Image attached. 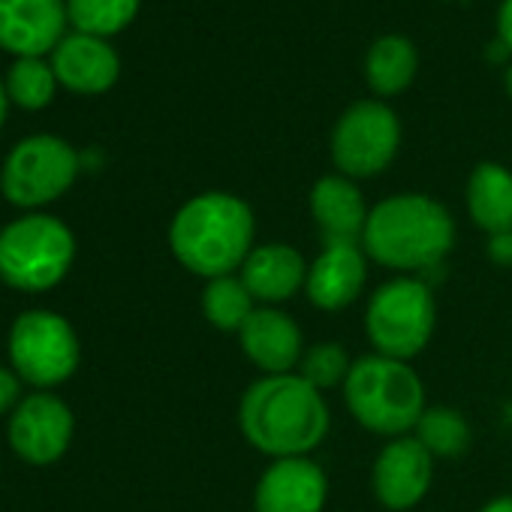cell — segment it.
<instances>
[{"label": "cell", "mask_w": 512, "mask_h": 512, "mask_svg": "<svg viewBox=\"0 0 512 512\" xmlns=\"http://www.w3.org/2000/svg\"><path fill=\"white\" fill-rule=\"evenodd\" d=\"M497 34H500V43L512 52V0H503V4H500V13H497Z\"/></svg>", "instance_id": "cell-28"}, {"label": "cell", "mask_w": 512, "mask_h": 512, "mask_svg": "<svg viewBox=\"0 0 512 512\" xmlns=\"http://www.w3.org/2000/svg\"><path fill=\"white\" fill-rule=\"evenodd\" d=\"M350 368H353V359L347 356V350L341 344H332V341L308 347L299 362V374L320 392H329L338 386L344 389Z\"/></svg>", "instance_id": "cell-25"}, {"label": "cell", "mask_w": 512, "mask_h": 512, "mask_svg": "<svg viewBox=\"0 0 512 512\" xmlns=\"http://www.w3.org/2000/svg\"><path fill=\"white\" fill-rule=\"evenodd\" d=\"M79 175V154L61 136H28L22 139L4 169H0V190L7 202L19 208H40L64 196Z\"/></svg>", "instance_id": "cell-8"}, {"label": "cell", "mask_w": 512, "mask_h": 512, "mask_svg": "<svg viewBox=\"0 0 512 512\" xmlns=\"http://www.w3.org/2000/svg\"><path fill=\"white\" fill-rule=\"evenodd\" d=\"M368 281V256L362 244H326L323 253L308 266L305 293L320 311L350 308Z\"/></svg>", "instance_id": "cell-15"}, {"label": "cell", "mask_w": 512, "mask_h": 512, "mask_svg": "<svg viewBox=\"0 0 512 512\" xmlns=\"http://www.w3.org/2000/svg\"><path fill=\"white\" fill-rule=\"evenodd\" d=\"M329 497L326 470L302 458L272 461L253 491V512H323Z\"/></svg>", "instance_id": "cell-12"}, {"label": "cell", "mask_w": 512, "mask_h": 512, "mask_svg": "<svg viewBox=\"0 0 512 512\" xmlns=\"http://www.w3.org/2000/svg\"><path fill=\"white\" fill-rule=\"evenodd\" d=\"M479 512H512V494H503V497L488 500Z\"/></svg>", "instance_id": "cell-29"}, {"label": "cell", "mask_w": 512, "mask_h": 512, "mask_svg": "<svg viewBox=\"0 0 512 512\" xmlns=\"http://www.w3.org/2000/svg\"><path fill=\"white\" fill-rule=\"evenodd\" d=\"M371 208L347 175H326L311 190V217L326 244H362Z\"/></svg>", "instance_id": "cell-18"}, {"label": "cell", "mask_w": 512, "mask_h": 512, "mask_svg": "<svg viewBox=\"0 0 512 512\" xmlns=\"http://www.w3.org/2000/svg\"><path fill=\"white\" fill-rule=\"evenodd\" d=\"M455 244V220L446 205L425 193H398L377 202L362 232L368 260L416 275L440 266Z\"/></svg>", "instance_id": "cell-3"}, {"label": "cell", "mask_w": 512, "mask_h": 512, "mask_svg": "<svg viewBox=\"0 0 512 512\" xmlns=\"http://www.w3.org/2000/svg\"><path fill=\"white\" fill-rule=\"evenodd\" d=\"M434 479V455L413 437H395L389 440L371 470V485L374 497L392 509V512H407L422 497L428 494Z\"/></svg>", "instance_id": "cell-11"}, {"label": "cell", "mask_w": 512, "mask_h": 512, "mask_svg": "<svg viewBox=\"0 0 512 512\" xmlns=\"http://www.w3.org/2000/svg\"><path fill=\"white\" fill-rule=\"evenodd\" d=\"M256 308H260V305L253 302V296L247 293V287H244V281L238 275L214 278V281L205 284L202 314L220 332H241V326L247 323V317Z\"/></svg>", "instance_id": "cell-21"}, {"label": "cell", "mask_w": 512, "mask_h": 512, "mask_svg": "<svg viewBox=\"0 0 512 512\" xmlns=\"http://www.w3.org/2000/svg\"><path fill=\"white\" fill-rule=\"evenodd\" d=\"M491 256L497 263L509 266L512 263V232H503V235H491V244H488Z\"/></svg>", "instance_id": "cell-27"}, {"label": "cell", "mask_w": 512, "mask_h": 512, "mask_svg": "<svg viewBox=\"0 0 512 512\" xmlns=\"http://www.w3.org/2000/svg\"><path fill=\"white\" fill-rule=\"evenodd\" d=\"M413 437L437 458H455L470 446V425L452 407H425Z\"/></svg>", "instance_id": "cell-22"}, {"label": "cell", "mask_w": 512, "mask_h": 512, "mask_svg": "<svg viewBox=\"0 0 512 512\" xmlns=\"http://www.w3.org/2000/svg\"><path fill=\"white\" fill-rule=\"evenodd\" d=\"M365 76H368V85L374 88V94H380V97L401 94L416 76V49H413V43L407 37H398V34L380 37L368 49Z\"/></svg>", "instance_id": "cell-20"}, {"label": "cell", "mask_w": 512, "mask_h": 512, "mask_svg": "<svg viewBox=\"0 0 512 512\" xmlns=\"http://www.w3.org/2000/svg\"><path fill=\"white\" fill-rule=\"evenodd\" d=\"M139 13V0H67V19L79 34L112 37Z\"/></svg>", "instance_id": "cell-23"}, {"label": "cell", "mask_w": 512, "mask_h": 512, "mask_svg": "<svg viewBox=\"0 0 512 512\" xmlns=\"http://www.w3.org/2000/svg\"><path fill=\"white\" fill-rule=\"evenodd\" d=\"M256 220L235 193H199L178 208L169 226V247L175 260L205 281L241 272L253 250Z\"/></svg>", "instance_id": "cell-2"}, {"label": "cell", "mask_w": 512, "mask_h": 512, "mask_svg": "<svg viewBox=\"0 0 512 512\" xmlns=\"http://www.w3.org/2000/svg\"><path fill=\"white\" fill-rule=\"evenodd\" d=\"M64 0H0V49L19 58H43L67 37Z\"/></svg>", "instance_id": "cell-13"}, {"label": "cell", "mask_w": 512, "mask_h": 512, "mask_svg": "<svg viewBox=\"0 0 512 512\" xmlns=\"http://www.w3.org/2000/svg\"><path fill=\"white\" fill-rule=\"evenodd\" d=\"M52 70L58 85L70 88L73 94H103L118 82L121 61L118 52L91 34H67L52 52Z\"/></svg>", "instance_id": "cell-17"}, {"label": "cell", "mask_w": 512, "mask_h": 512, "mask_svg": "<svg viewBox=\"0 0 512 512\" xmlns=\"http://www.w3.org/2000/svg\"><path fill=\"white\" fill-rule=\"evenodd\" d=\"M332 416L320 389L302 374H263L238 401V431L256 449L278 458L311 455L329 434Z\"/></svg>", "instance_id": "cell-1"}, {"label": "cell", "mask_w": 512, "mask_h": 512, "mask_svg": "<svg viewBox=\"0 0 512 512\" xmlns=\"http://www.w3.org/2000/svg\"><path fill=\"white\" fill-rule=\"evenodd\" d=\"M238 278L244 281L256 305L275 308L281 302H290L299 290H305L308 263L296 247L284 241H269L250 250Z\"/></svg>", "instance_id": "cell-16"}, {"label": "cell", "mask_w": 512, "mask_h": 512, "mask_svg": "<svg viewBox=\"0 0 512 512\" xmlns=\"http://www.w3.org/2000/svg\"><path fill=\"white\" fill-rule=\"evenodd\" d=\"M7 97L22 109H46L55 97L58 76L43 58H19L7 73Z\"/></svg>", "instance_id": "cell-24"}, {"label": "cell", "mask_w": 512, "mask_h": 512, "mask_svg": "<svg viewBox=\"0 0 512 512\" xmlns=\"http://www.w3.org/2000/svg\"><path fill=\"white\" fill-rule=\"evenodd\" d=\"M401 124L395 112L377 100L353 103L332 130V160L347 178H374L398 154Z\"/></svg>", "instance_id": "cell-9"}, {"label": "cell", "mask_w": 512, "mask_h": 512, "mask_svg": "<svg viewBox=\"0 0 512 512\" xmlns=\"http://www.w3.org/2000/svg\"><path fill=\"white\" fill-rule=\"evenodd\" d=\"M22 404V380L16 371L0 365V416L16 410Z\"/></svg>", "instance_id": "cell-26"}, {"label": "cell", "mask_w": 512, "mask_h": 512, "mask_svg": "<svg viewBox=\"0 0 512 512\" xmlns=\"http://www.w3.org/2000/svg\"><path fill=\"white\" fill-rule=\"evenodd\" d=\"M7 103H10V97H7V85L0 82V127H4V121H7Z\"/></svg>", "instance_id": "cell-30"}, {"label": "cell", "mask_w": 512, "mask_h": 512, "mask_svg": "<svg viewBox=\"0 0 512 512\" xmlns=\"http://www.w3.org/2000/svg\"><path fill=\"white\" fill-rule=\"evenodd\" d=\"M238 344H241V353L266 377L293 374V368L305 356L299 323L281 308H266V305H260L247 317V323L238 332Z\"/></svg>", "instance_id": "cell-14"}, {"label": "cell", "mask_w": 512, "mask_h": 512, "mask_svg": "<svg viewBox=\"0 0 512 512\" xmlns=\"http://www.w3.org/2000/svg\"><path fill=\"white\" fill-rule=\"evenodd\" d=\"M344 401L350 416L380 437H407L425 413V386L410 362L380 353L353 362L344 383Z\"/></svg>", "instance_id": "cell-4"}, {"label": "cell", "mask_w": 512, "mask_h": 512, "mask_svg": "<svg viewBox=\"0 0 512 512\" xmlns=\"http://www.w3.org/2000/svg\"><path fill=\"white\" fill-rule=\"evenodd\" d=\"M467 211L488 235L512 232V172L500 163H479L467 181Z\"/></svg>", "instance_id": "cell-19"}, {"label": "cell", "mask_w": 512, "mask_h": 512, "mask_svg": "<svg viewBox=\"0 0 512 512\" xmlns=\"http://www.w3.org/2000/svg\"><path fill=\"white\" fill-rule=\"evenodd\" d=\"M7 353L19 380L37 389H52L70 380L82 356L73 326L55 311L22 314L10 329Z\"/></svg>", "instance_id": "cell-7"}, {"label": "cell", "mask_w": 512, "mask_h": 512, "mask_svg": "<svg viewBox=\"0 0 512 512\" xmlns=\"http://www.w3.org/2000/svg\"><path fill=\"white\" fill-rule=\"evenodd\" d=\"M503 82H506V94L512 97V64H509V70H506V79H503Z\"/></svg>", "instance_id": "cell-31"}, {"label": "cell", "mask_w": 512, "mask_h": 512, "mask_svg": "<svg viewBox=\"0 0 512 512\" xmlns=\"http://www.w3.org/2000/svg\"><path fill=\"white\" fill-rule=\"evenodd\" d=\"M76 256L70 226L52 214H25L0 229V278L22 293L58 287Z\"/></svg>", "instance_id": "cell-5"}, {"label": "cell", "mask_w": 512, "mask_h": 512, "mask_svg": "<svg viewBox=\"0 0 512 512\" xmlns=\"http://www.w3.org/2000/svg\"><path fill=\"white\" fill-rule=\"evenodd\" d=\"M73 410L52 392H34L22 398L10 419V446L28 464L46 467L64 458L73 443Z\"/></svg>", "instance_id": "cell-10"}, {"label": "cell", "mask_w": 512, "mask_h": 512, "mask_svg": "<svg viewBox=\"0 0 512 512\" xmlns=\"http://www.w3.org/2000/svg\"><path fill=\"white\" fill-rule=\"evenodd\" d=\"M437 326V302L428 284L413 275L386 281L371 293L365 308V332L374 353L410 362L416 359Z\"/></svg>", "instance_id": "cell-6"}]
</instances>
